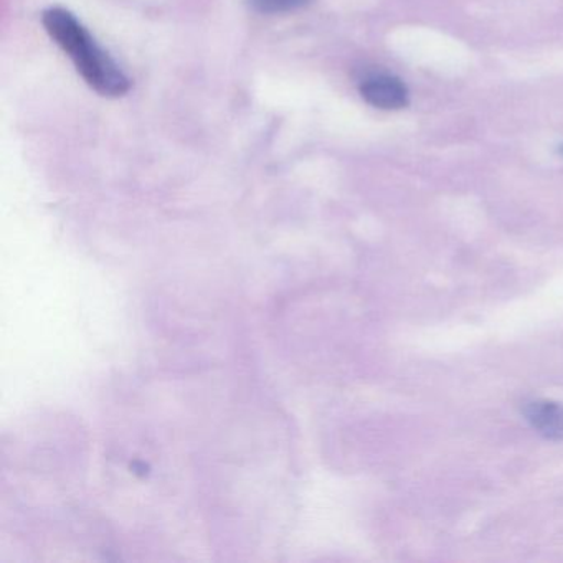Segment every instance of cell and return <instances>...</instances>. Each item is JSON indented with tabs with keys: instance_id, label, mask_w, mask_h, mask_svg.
Returning a JSON list of instances; mask_svg holds the SVG:
<instances>
[{
	"instance_id": "3",
	"label": "cell",
	"mask_w": 563,
	"mask_h": 563,
	"mask_svg": "<svg viewBox=\"0 0 563 563\" xmlns=\"http://www.w3.org/2000/svg\"><path fill=\"white\" fill-rule=\"evenodd\" d=\"M522 415L530 428L547 440L563 441V405L559 401H527Z\"/></svg>"
},
{
	"instance_id": "4",
	"label": "cell",
	"mask_w": 563,
	"mask_h": 563,
	"mask_svg": "<svg viewBox=\"0 0 563 563\" xmlns=\"http://www.w3.org/2000/svg\"><path fill=\"white\" fill-rule=\"evenodd\" d=\"M250 11L260 15H288L305 11L312 4V0H245Z\"/></svg>"
},
{
	"instance_id": "2",
	"label": "cell",
	"mask_w": 563,
	"mask_h": 563,
	"mask_svg": "<svg viewBox=\"0 0 563 563\" xmlns=\"http://www.w3.org/2000/svg\"><path fill=\"white\" fill-rule=\"evenodd\" d=\"M358 91L365 103L377 110L397 111L408 104L407 87L400 78L391 75H371L362 80Z\"/></svg>"
},
{
	"instance_id": "1",
	"label": "cell",
	"mask_w": 563,
	"mask_h": 563,
	"mask_svg": "<svg viewBox=\"0 0 563 563\" xmlns=\"http://www.w3.org/2000/svg\"><path fill=\"white\" fill-rule=\"evenodd\" d=\"M42 25L91 90L103 98L130 93L131 78L74 12L58 5L45 9Z\"/></svg>"
}]
</instances>
